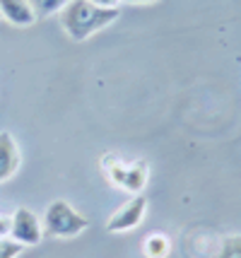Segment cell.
I'll use <instances>...</instances> for the list:
<instances>
[{
  "mask_svg": "<svg viewBox=\"0 0 241 258\" xmlns=\"http://www.w3.org/2000/svg\"><path fill=\"white\" fill-rule=\"evenodd\" d=\"M22 251H24L22 244L12 241L10 236H3V239H0V258H17Z\"/></svg>",
  "mask_w": 241,
  "mask_h": 258,
  "instance_id": "8fae6325",
  "label": "cell"
},
{
  "mask_svg": "<svg viewBox=\"0 0 241 258\" xmlns=\"http://www.w3.org/2000/svg\"><path fill=\"white\" fill-rule=\"evenodd\" d=\"M68 3L70 0H29L36 20H39V17H48V15H56V12H60Z\"/></svg>",
  "mask_w": 241,
  "mask_h": 258,
  "instance_id": "9c48e42d",
  "label": "cell"
},
{
  "mask_svg": "<svg viewBox=\"0 0 241 258\" xmlns=\"http://www.w3.org/2000/svg\"><path fill=\"white\" fill-rule=\"evenodd\" d=\"M10 225H12L10 217L8 215H0V239L3 236H10Z\"/></svg>",
  "mask_w": 241,
  "mask_h": 258,
  "instance_id": "7c38bea8",
  "label": "cell"
},
{
  "mask_svg": "<svg viewBox=\"0 0 241 258\" xmlns=\"http://www.w3.org/2000/svg\"><path fill=\"white\" fill-rule=\"evenodd\" d=\"M118 20V8H97L90 0H70L60 10V24L72 41H85Z\"/></svg>",
  "mask_w": 241,
  "mask_h": 258,
  "instance_id": "6da1fadb",
  "label": "cell"
},
{
  "mask_svg": "<svg viewBox=\"0 0 241 258\" xmlns=\"http://www.w3.org/2000/svg\"><path fill=\"white\" fill-rule=\"evenodd\" d=\"M142 253L147 258H167L172 253V239L164 234H149L142 241Z\"/></svg>",
  "mask_w": 241,
  "mask_h": 258,
  "instance_id": "ba28073f",
  "label": "cell"
},
{
  "mask_svg": "<svg viewBox=\"0 0 241 258\" xmlns=\"http://www.w3.org/2000/svg\"><path fill=\"white\" fill-rule=\"evenodd\" d=\"M145 213H147V198H145L142 193H138V196H133L130 201H126L111 217H109L106 229L114 232V234L130 232V229H135V227L145 220Z\"/></svg>",
  "mask_w": 241,
  "mask_h": 258,
  "instance_id": "5b68a950",
  "label": "cell"
},
{
  "mask_svg": "<svg viewBox=\"0 0 241 258\" xmlns=\"http://www.w3.org/2000/svg\"><path fill=\"white\" fill-rule=\"evenodd\" d=\"M212 258H241V234L227 236Z\"/></svg>",
  "mask_w": 241,
  "mask_h": 258,
  "instance_id": "30bf717a",
  "label": "cell"
},
{
  "mask_svg": "<svg viewBox=\"0 0 241 258\" xmlns=\"http://www.w3.org/2000/svg\"><path fill=\"white\" fill-rule=\"evenodd\" d=\"M102 169L109 183H114L116 188L133 193V196L142 193V188L147 186L149 167L145 159L126 162V159L116 157V155H106V157H102Z\"/></svg>",
  "mask_w": 241,
  "mask_h": 258,
  "instance_id": "7a4b0ae2",
  "label": "cell"
},
{
  "mask_svg": "<svg viewBox=\"0 0 241 258\" xmlns=\"http://www.w3.org/2000/svg\"><path fill=\"white\" fill-rule=\"evenodd\" d=\"M90 3L97 5V8H118L121 0H90Z\"/></svg>",
  "mask_w": 241,
  "mask_h": 258,
  "instance_id": "4fadbf2b",
  "label": "cell"
},
{
  "mask_svg": "<svg viewBox=\"0 0 241 258\" xmlns=\"http://www.w3.org/2000/svg\"><path fill=\"white\" fill-rule=\"evenodd\" d=\"M12 225H10V239L27 246H36L44 239V225L29 208H17L12 213Z\"/></svg>",
  "mask_w": 241,
  "mask_h": 258,
  "instance_id": "277c9868",
  "label": "cell"
},
{
  "mask_svg": "<svg viewBox=\"0 0 241 258\" xmlns=\"http://www.w3.org/2000/svg\"><path fill=\"white\" fill-rule=\"evenodd\" d=\"M121 3H133V5H145V3H154V0H121Z\"/></svg>",
  "mask_w": 241,
  "mask_h": 258,
  "instance_id": "5bb4252c",
  "label": "cell"
},
{
  "mask_svg": "<svg viewBox=\"0 0 241 258\" xmlns=\"http://www.w3.org/2000/svg\"><path fill=\"white\" fill-rule=\"evenodd\" d=\"M44 234L56 236V239H70V236L82 234L90 220L82 213H77L68 201H53L44 213Z\"/></svg>",
  "mask_w": 241,
  "mask_h": 258,
  "instance_id": "3957f363",
  "label": "cell"
},
{
  "mask_svg": "<svg viewBox=\"0 0 241 258\" xmlns=\"http://www.w3.org/2000/svg\"><path fill=\"white\" fill-rule=\"evenodd\" d=\"M20 147H17V140L12 138V133L8 131H0V183L10 181L17 169H20Z\"/></svg>",
  "mask_w": 241,
  "mask_h": 258,
  "instance_id": "8992f818",
  "label": "cell"
},
{
  "mask_svg": "<svg viewBox=\"0 0 241 258\" xmlns=\"http://www.w3.org/2000/svg\"><path fill=\"white\" fill-rule=\"evenodd\" d=\"M0 17L15 27H29L36 22L29 0H0Z\"/></svg>",
  "mask_w": 241,
  "mask_h": 258,
  "instance_id": "52a82bcc",
  "label": "cell"
}]
</instances>
